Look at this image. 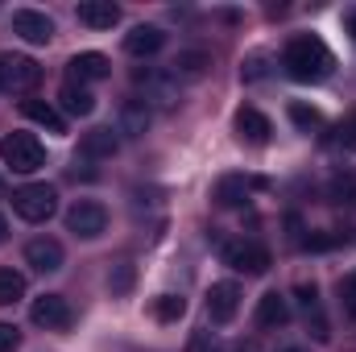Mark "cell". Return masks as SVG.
Returning <instances> with one entry per match:
<instances>
[{"instance_id":"obj_16","label":"cell","mask_w":356,"mask_h":352,"mask_svg":"<svg viewBox=\"0 0 356 352\" xmlns=\"http://www.w3.org/2000/svg\"><path fill=\"white\" fill-rule=\"evenodd\" d=\"M75 17H79V25H88V29H112V25L120 21V8H116L112 0H83V4L75 8Z\"/></svg>"},{"instance_id":"obj_1","label":"cell","mask_w":356,"mask_h":352,"mask_svg":"<svg viewBox=\"0 0 356 352\" xmlns=\"http://www.w3.org/2000/svg\"><path fill=\"white\" fill-rule=\"evenodd\" d=\"M282 67L294 83H323L336 71V54L319 38H294L282 54Z\"/></svg>"},{"instance_id":"obj_4","label":"cell","mask_w":356,"mask_h":352,"mask_svg":"<svg viewBox=\"0 0 356 352\" xmlns=\"http://www.w3.org/2000/svg\"><path fill=\"white\" fill-rule=\"evenodd\" d=\"M133 83L145 91V104H158V108H175V104H178V79H175V71L137 67V71H133Z\"/></svg>"},{"instance_id":"obj_8","label":"cell","mask_w":356,"mask_h":352,"mask_svg":"<svg viewBox=\"0 0 356 352\" xmlns=\"http://www.w3.org/2000/svg\"><path fill=\"white\" fill-rule=\"evenodd\" d=\"M224 262L241 273H266L269 269V249L261 241H232L224 245Z\"/></svg>"},{"instance_id":"obj_24","label":"cell","mask_w":356,"mask_h":352,"mask_svg":"<svg viewBox=\"0 0 356 352\" xmlns=\"http://www.w3.org/2000/svg\"><path fill=\"white\" fill-rule=\"evenodd\" d=\"M182 311H186V298H182V294H162V298L154 303V315H158L162 323H175V319H182Z\"/></svg>"},{"instance_id":"obj_31","label":"cell","mask_w":356,"mask_h":352,"mask_svg":"<svg viewBox=\"0 0 356 352\" xmlns=\"http://www.w3.org/2000/svg\"><path fill=\"white\" fill-rule=\"evenodd\" d=\"M4 237H8V220L0 216V241H4Z\"/></svg>"},{"instance_id":"obj_22","label":"cell","mask_w":356,"mask_h":352,"mask_svg":"<svg viewBox=\"0 0 356 352\" xmlns=\"http://www.w3.org/2000/svg\"><path fill=\"white\" fill-rule=\"evenodd\" d=\"M211 67V58L203 54V50H178V58H175V79H199L203 71Z\"/></svg>"},{"instance_id":"obj_17","label":"cell","mask_w":356,"mask_h":352,"mask_svg":"<svg viewBox=\"0 0 356 352\" xmlns=\"http://www.w3.org/2000/svg\"><path fill=\"white\" fill-rule=\"evenodd\" d=\"M120 150V137L112 133V129H91L83 133V141H79V154L88 158V162H104V158H112Z\"/></svg>"},{"instance_id":"obj_15","label":"cell","mask_w":356,"mask_h":352,"mask_svg":"<svg viewBox=\"0 0 356 352\" xmlns=\"http://www.w3.org/2000/svg\"><path fill=\"white\" fill-rule=\"evenodd\" d=\"M149 120H154V112H149L145 99H124V104H120V125H116V133H120V137H141V133L149 129Z\"/></svg>"},{"instance_id":"obj_10","label":"cell","mask_w":356,"mask_h":352,"mask_svg":"<svg viewBox=\"0 0 356 352\" xmlns=\"http://www.w3.org/2000/svg\"><path fill=\"white\" fill-rule=\"evenodd\" d=\"M236 311H241V286L236 282H216L207 290V319L224 328V323L236 319Z\"/></svg>"},{"instance_id":"obj_20","label":"cell","mask_w":356,"mask_h":352,"mask_svg":"<svg viewBox=\"0 0 356 352\" xmlns=\"http://www.w3.org/2000/svg\"><path fill=\"white\" fill-rule=\"evenodd\" d=\"M286 323H290V303L277 290L261 294V303H257V328H286Z\"/></svg>"},{"instance_id":"obj_6","label":"cell","mask_w":356,"mask_h":352,"mask_svg":"<svg viewBox=\"0 0 356 352\" xmlns=\"http://www.w3.org/2000/svg\"><path fill=\"white\" fill-rule=\"evenodd\" d=\"M67 228H71L75 237H83V241L104 237V228H108V211H104V203H95V199H79V203L67 211Z\"/></svg>"},{"instance_id":"obj_12","label":"cell","mask_w":356,"mask_h":352,"mask_svg":"<svg viewBox=\"0 0 356 352\" xmlns=\"http://www.w3.org/2000/svg\"><path fill=\"white\" fill-rule=\"evenodd\" d=\"M25 262L33 265L38 273H54V269H63V245L54 237H33L25 245Z\"/></svg>"},{"instance_id":"obj_33","label":"cell","mask_w":356,"mask_h":352,"mask_svg":"<svg viewBox=\"0 0 356 352\" xmlns=\"http://www.w3.org/2000/svg\"><path fill=\"white\" fill-rule=\"evenodd\" d=\"M286 352H298V349H286Z\"/></svg>"},{"instance_id":"obj_21","label":"cell","mask_w":356,"mask_h":352,"mask_svg":"<svg viewBox=\"0 0 356 352\" xmlns=\"http://www.w3.org/2000/svg\"><path fill=\"white\" fill-rule=\"evenodd\" d=\"M245 199H249V182L241 175H224L216 182V203L220 207H241Z\"/></svg>"},{"instance_id":"obj_32","label":"cell","mask_w":356,"mask_h":352,"mask_svg":"<svg viewBox=\"0 0 356 352\" xmlns=\"http://www.w3.org/2000/svg\"><path fill=\"white\" fill-rule=\"evenodd\" d=\"M348 25H353V38H356V13H353V21H348Z\"/></svg>"},{"instance_id":"obj_14","label":"cell","mask_w":356,"mask_h":352,"mask_svg":"<svg viewBox=\"0 0 356 352\" xmlns=\"http://www.w3.org/2000/svg\"><path fill=\"white\" fill-rule=\"evenodd\" d=\"M269 133H273V125H269L266 112H257V108H241V112H236V137H241V141L266 145Z\"/></svg>"},{"instance_id":"obj_3","label":"cell","mask_w":356,"mask_h":352,"mask_svg":"<svg viewBox=\"0 0 356 352\" xmlns=\"http://www.w3.org/2000/svg\"><path fill=\"white\" fill-rule=\"evenodd\" d=\"M13 211L25 220V224H46L54 211H58V191L50 182H29L13 195Z\"/></svg>"},{"instance_id":"obj_5","label":"cell","mask_w":356,"mask_h":352,"mask_svg":"<svg viewBox=\"0 0 356 352\" xmlns=\"http://www.w3.org/2000/svg\"><path fill=\"white\" fill-rule=\"evenodd\" d=\"M42 83V67L29 54H4L0 58V88L4 91H33Z\"/></svg>"},{"instance_id":"obj_11","label":"cell","mask_w":356,"mask_h":352,"mask_svg":"<svg viewBox=\"0 0 356 352\" xmlns=\"http://www.w3.org/2000/svg\"><path fill=\"white\" fill-rule=\"evenodd\" d=\"M108 71H112V63L99 54V50H83V54H75L71 63H67V79H75V83H95V79H108Z\"/></svg>"},{"instance_id":"obj_25","label":"cell","mask_w":356,"mask_h":352,"mask_svg":"<svg viewBox=\"0 0 356 352\" xmlns=\"http://www.w3.org/2000/svg\"><path fill=\"white\" fill-rule=\"evenodd\" d=\"M290 120H294L302 133H311V129H319V125H323L319 108H311V104H290Z\"/></svg>"},{"instance_id":"obj_19","label":"cell","mask_w":356,"mask_h":352,"mask_svg":"<svg viewBox=\"0 0 356 352\" xmlns=\"http://www.w3.org/2000/svg\"><path fill=\"white\" fill-rule=\"evenodd\" d=\"M58 104H63V112H67V116H91V112H95V95H91L83 83H75V79H67V83H63Z\"/></svg>"},{"instance_id":"obj_9","label":"cell","mask_w":356,"mask_h":352,"mask_svg":"<svg viewBox=\"0 0 356 352\" xmlns=\"http://www.w3.org/2000/svg\"><path fill=\"white\" fill-rule=\"evenodd\" d=\"M13 33L21 42H29V46H46L54 38V21L46 13H38V8H17L13 13Z\"/></svg>"},{"instance_id":"obj_18","label":"cell","mask_w":356,"mask_h":352,"mask_svg":"<svg viewBox=\"0 0 356 352\" xmlns=\"http://www.w3.org/2000/svg\"><path fill=\"white\" fill-rule=\"evenodd\" d=\"M21 116H29L33 125L50 129V133H67V120H63V112H58L54 104H46V99H21Z\"/></svg>"},{"instance_id":"obj_28","label":"cell","mask_w":356,"mask_h":352,"mask_svg":"<svg viewBox=\"0 0 356 352\" xmlns=\"http://www.w3.org/2000/svg\"><path fill=\"white\" fill-rule=\"evenodd\" d=\"M21 349V328L17 323H0V352H17Z\"/></svg>"},{"instance_id":"obj_23","label":"cell","mask_w":356,"mask_h":352,"mask_svg":"<svg viewBox=\"0 0 356 352\" xmlns=\"http://www.w3.org/2000/svg\"><path fill=\"white\" fill-rule=\"evenodd\" d=\"M25 298V273L17 269H0V307H13Z\"/></svg>"},{"instance_id":"obj_2","label":"cell","mask_w":356,"mask_h":352,"mask_svg":"<svg viewBox=\"0 0 356 352\" xmlns=\"http://www.w3.org/2000/svg\"><path fill=\"white\" fill-rule=\"evenodd\" d=\"M0 158H4V166L13 175H33V170H42L46 150H42V141L33 133H8L0 141Z\"/></svg>"},{"instance_id":"obj_29","label":"cell","mask_w":356,"mask_h":352,"mask_svg":"<svg viewBox=\"0 0 356 352\" xmlns=\"http://www.w3.org/2000/svg\"><path fill=\"white\" fill-rule=\"evenodd\" d=\"M340 298H344V311L356 319V273H348V278L340 282Z\"/></svg>"},{"instance_id":"obj_26","label":"cell","mask_w":356,"mask_h":352,"mask_svg":"<svg viewBox=\"0 0 356 352\" xmlns=\"http://www.w3.org/2000/svg\"><path fill=\"white\" fill-rule=\"evenodd\" d=\"M332 199L336 203H356V170H344V175L332 178Z\"/></svg>"},{"instance_id":"obj_27","label":"cell","mask_w":356,"mask_h":352,"mask_svg":"<svg viewBox=\"0 0 356 352\" xmlns=\"http://www.w3.org/2000/svg\"><path fill=\"white\" fill-rule=\"evenodd\" d=\"M133 278H137V273H133V265L120 262L112 273H108V290H112V294H129V290H133Z\"/></svg>"},{"instance_id":"obj_7","label":"cell","mask_w":356,"mask_h":352,"mask_svg":"<svg viewBox=\"0 0 356 352\" xmlns=\"http://www.w3.org/2000/svg\"><path fill=\"white\" fill-rule=\"evenodd\" d=\"M29 319L38 328H46V332H67L71 328V303L63 294H42V298H33Z\"/></svg>"},{"instance_id":"obj_13","label":"cell","mask_w":356,"mask_h":352,"mask_svg":"<svg viewBox=\"0 0 356 352\" xmlns=\"http://www.w3.org/2000/svg\"><path fill=\"white\" fill-rule=\"evenodd\" d=\"M162 46H166V33H162L158 25H137V29L124 33V50H129L133 58H154Z\"/></svg>"},{"instance_id":"obj_30","label":"cell","mask_w":356,"mask_h":352,"mask_svg":"<svg viewBox=\"0 0 356 352\" xmlns=\"http://www.w3.org/2000/svg\"><path fill=\"white\" fill-rule=\"evenodd\" d=\"M336 145H344V150H356V116H348V120L336 129Z\"/></svg>"}]
</instances>
